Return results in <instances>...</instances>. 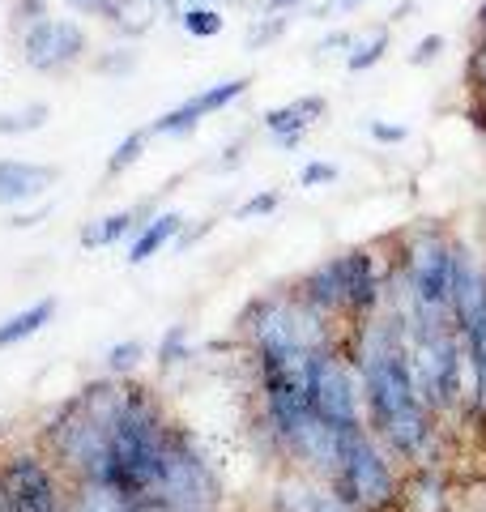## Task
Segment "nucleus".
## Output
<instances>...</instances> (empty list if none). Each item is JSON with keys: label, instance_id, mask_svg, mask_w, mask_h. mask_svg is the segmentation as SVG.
I'll use <instances>...</instances> for the list:
<instances>
[{"label": "nucleus", "instance_id": "31", "mask_svg": "<svg viewBox=\"0 0 486 512\" xmlns=\"http://www.w3.org/2000/svg\"><path fill=\"white\" fill-rule=\"evenodd\" d=\"M465 82H469V94L486 99V35H474V47H469V60H465Z\"/></svg>", "mask_w": 486, "mask_h": 512}, {"label": "nucleus", "instance_id": "20", "mask_svg": "<svg viewBox=\"0 0 486 512\" xmlns=\"http://www.w3.org/2000/svg\"><path fill=\"white\" fill-rule=\"evenodd\" d=\"M56 320V295H43L35 303H26L22 312H9L0 320V350H13L30 338H39V333Z\"/></svg>", "mask_w": 486, "mask_h": 512}, {"label": "nucleus", "instance_id": "33", "mask_svg": "<svg viewBox=\"0 0 486 512\" xmlns=\"http://www.w3.org/2000/svg\"><path fill=\"white\" fill-rule=\"evenodd\" d=\"M43 18H52V9H47V0H13V30H30L35 22H43Z\"/></svg>", "mask_w": 486, "mask_h": 512}, {"label": "nucleus", "instance_id": "42", "mask_svg": "<svg viewBox=\"0 0 486 512\" xmlns=\"http://www.w3.org/2000/svg\"><path fill=\"white\" fill-rule=\"evenodd\" d=\"M307 0H261V13H278V18H295Z\"/></svg>", "mask_w": 486, "mask_h": 512}, {"label": "nucleus", "instance_id": "19", "mask_svg": "<svg viewBox=\"0 0 486 512\" xmlns=\"http://www.w3.org/2000/svg\"><path fill=\"white\" fill-rule=\"evenodd\" d=\"M465 367H469V397H465V419L486 431V316L474 329L461 333Z\"/></svg>", "mask_w": 486, "mask_h": 512}, {"label": "nucleus", "instance_id": "22", "mask_svg": "<svg viewBox=\"0 0 486 512\" xmlns=\"http://www.w3.org/2000/svg\"><path fill=\"white\" fill-rule=\"evenodd\" d=\"M154 363H158V376H175V372H184V367L197 363V346H192L188 325H167L162 329Z\"/></svg>", "mask_w": 486, "mask_h": 512}, {"label": "nucleus", "instance_id": "16", "mask_svg": "<svg viewBox=\"0 0 486 512\" xmlns=\"http://www.w3.org/2000/svg\"><path fill=\"white\" fill-rule=\"evenodd\" d=\"M158 214V201H137V205H124V210H107L99 218H90L86 227L77 231V244L86 252H107V248H124L128 239L137 235V227L145 218Z\"/></svg>", "mask_w": 486, "mask_h": 512}, {"label": "nucleus", "instance_id": "27", "mask_svg": "<svg viewBox=\"0 0 486 512\" xmlns=\"http://www.w3.org/2000/svg\"><path fill=\"white\" fill-rule=\"evenodd\" d=\"M175 26H180L188 39H218L226 30V13L214 9V5H184Z\"/></svg>", "mask_w": 486, "mask_h": 512}, {"label": "nucleus", "instance_id": "37", "mask_svg": "<svg viewBox=\"0 0 486 512\" xmlns=\"http://www.w3.org/2000/svg\"><path fill=\"white\" fill-rule=\"evenodd\" d=\"M111 5H116V0H64L69 13H77V18H99L103 26L111 18Z\"/></svg>", "mask_w": 486, "mask_h": 512}, {"label": "nucleus", "instance_id": "38", "mask_svg": "<svg viewBox=\"0 0 486 512\" xmlns=\"http://www.w3.org/2000/svg\"><path fill=\"white\" fill-rule=\"evenodd\" d=\"M354 39H359V35H354V30H329V35H324L320 43H316V56H337V52H350V47H354Z\"/></svg>", "mask_w": 486, "mask_h": 512}, {"label": "nucleus", "instance_id": "9", "mask_svg": "<svg viewBox=\"0 0 486 512\" xmlns=\"http://www.w3.org/2000/svg\"><path fill=\"white\" fill-rule=\"evenodd\" d=\"M303 380H307V402H312L316 419L324 427H333L337 436H350V431L367 427L359 372H354V359L342 346V338H337L333 346L316 350V355H307Z\"/></svg>", "mask_w": 486, "mask_h": 512}, {"label": "nucleus", "instance_id": "10", "mask_svg": "<svg viewBox=\"0 0 486 512\" xmlns=\"http://www.w3.org/2000/svg\"><path fill=\"white\" fill-rule=\"evenodd\" d=\"M73 483L43 448H13L0 457V512H64Z\"/></svg>", "mask_w": 486, "mask_h": 512}, {"label": "nucleus", "instance_id": "34", "mask_svg": "<svg viewBox=\"0 0 486 512\" xmlns=\"http://www.w3.org/2000/svg\"><path fill=\"white\" fill-rule=\"evenodd\" d=\"M444 47H448V39H444V35H423V39L414 43V52L405 56V60H410L414 69H427V64H435V60L444 56Z\"/></svg>", "mask_w": 486, "mask_h": 512}, {"label": "nucleus", "instance_id": "11", "mask_svg": "<svg viewBox=\"0 0 486 512\" xmlns=\"http://www.w3.org/2000/svg\"><path fill=\"white\" fill-rule=\"evenodd\" d=\"M18 56L30 73L64 77L90 60V30L81 18H43L18 35Z\"/></svg>", "mask_w": 486, "mask_h": 512}, {"label": "nucleus", "instance_id": "8", "mask_svg": "<svg viewBox=\"0 0 486 512\" xmlns=\"http://www.w3.org/2000/svg\"><path fill=\"white\" fill-rule=\"evenodd\" d=\"M107 431L103 423L81 397L73 393L69 402H60L39 427V448L56 461V470L69 483H99L103 461H107Z\"/></svg>", "mask_w": 486, "mask_h": 512}, {"label": "nucleus", "instance_id": "45", "mask_svg": "<svg viewBox=\"0 0 486 512\" xmlns=\"http://www.w3.org/2000/svg\"><path fill=\"white\" fill-rule=\"evenodd\" d=\"M410 13H414V0H401V5L393 9V18H388V22H405V18H410Z\"/></svg>", "mask_w": 486, "mask_h": 512}, {"label": "nucleus", "instance_id": "35", "mask_svg": "<svg viewBox=\"0 0 486 512\" xmlns=\"http://www.w3.org/2000/svg\"><path fill=\"white\" fill-rule=\"evenodd\" d=\"M367 137L376 141V146H401V141L410 137V128L393 124V120H367Z\"/></svg>", "mask_w": 486, "mask_h": 512}, {"label": "nucleus", "instance_id": "43", "mask_svg": "<svg viewBox=\"0 0 486 512\" xmlns=\"http://www.w3.org/2000/svg\"><path fill=\"white\" fill-rule=\"evenodd\" d=\"M128 512H167L158 500H137V504H128Z\"/></svg>", "mask_w": 486, "mask_h": 512}, {"label": "nucleus", "instance_id": "3", "mask_svg": "<svg viewBox=\"0 0 486 512\" xmlns=\"http://www.w3.org/2000/svg\"><path fill=\"white\" fill-rule=\"evenodd\" d=\"M167 402L141 380L124 384V406L111 419L107 431V461L99 483L111 487L124 504L154 500L158 478H162V453H167V431H171Z\"/></svg>", "mask_w": 486, "mask_h": 512}, {"label": "nucleus", "instance_id": "44", "mask_svg": "<svg viewBox=\"0 0 486 512\" xmlns=\"http://www.w3.org/2000/svg\"><path fill=\"white\" fill-rule=\"evenodd\" d=\"M158 5H162V13H167V18L175 22V18H180V9H184V0H158Z\"/></svg>", "mask_w": 486, "mask_h": 512}, {"label": "nucleus", "instance_id": "4", "mask_svg": "<svg viewBox=\"0 0 486 512\" xmlns=\"http://www.w3.org/2000/svg\"><path fill=\"white\" fill-rule=\"evenodd\" d=\"M235 338L243 346L248 367L295 363V359L316 355L324 346H333L342 338V325L329 320L324 312H316L295 286H282V291L252 295L243 303V312L235 320Z\"/></svg>", "mask_w": 486, "mask_h": 512}, {"label": "nucleus", "instance_id": "7", "mask_svg": "<svg viewBox=\"0 0 486 512\" xmlns=\"http://www.w3.org/2000/svg\"><path fill=\"white\" fill-rule=\"evenodd\" d=\"M154 500L167 512H222L226 483L218 461L188 423L175 419L167 431V453H162V478Z\"/></svg>", "mask_w": 486, "mask_h": 512}, {"label": "nucleus", "instance_id": "26", "mask_svg": "<svg viewBox=\"0 0 486 512\" xmlns=\"http://www.w3.org/2000/svg\"><path fill=\"white\" fill-rule=\"evenodd\" d=\"M150 128H133V133H124L120 141H116V150H111L107 154V175H111V180H116V175H124V171H133L137 163H141V158H145V150H150Z\"/></svg>", "mask_w": 486, "mask_h": 512}, {"label": "nucleus", "instance_id": "29", "mask_svg": "<svg viewBox=\"0 0 486 512\" xmlns=\"http://www.w3.org/2000/svg\"><path fill=\"white\" fill-rule=\"evenodd\" d=\"M295 18H278V13H256L252 26L243 30V47L248 52H265V47H273L278 39H286V30Z\"/></svg>", "mask_w": 486, "mask_h": 512}, {"label": "nucleus", "instance_id": "6", "mask_svg": "<svg viewBox=\"0 0 486 512\" xmlns=\"http://www.w3.org/2000/svg\"><path fill=\"white\" fill-rule=\"evenodd\" d=\"M354 512H401V487H405V466L380 444L371 427L350 431L342 440V457L337 470L324 478Z\"/></svg>", "mask_w": 486, "mask_h": 512}, {"label": "nucleus", "instance_id": "2", "mask_svg": "<svg viewBox=\"0 0 486 512\" xmlns=\"http://www.w3.org/2000/svg\"><path fill=\"white\" fill-rule=\"evenodd\" d=\"M452 269H457V235L440 222H418L393 239V278L388 303L401 325L440 329L452 320Z\"/></svg>", "mask_w": 486, "mask_h": 512}, {"label": "nucleus", "instance_id": "46", "mask_svg": "<svg viewBox=\"0 0 486 512\" xmlns=\"http://www.w3.org/2000/svg\"><path fill=\"white\" fill-rule=\"evenodd\" d=\"M474 35H486V0L478 5V18H474Z\"/></svg>", "mask_w": 486, "mask_h": 512}, {"label": "nucleus", "instance_id": "1", "mask_svg": "<svg viewBox=\"0 0 486 512\" xmlns=\"http://www.w3.org/2000/svg\"><path fill=\"white\" fill-rule=\"evenodd\" d=\"M342 346L350 350L363 389V419L405 470L444 466L448 427L418 397V384L405 355V338L393 312L342 325Z\"/></svg>", "mask_w": 486, "mask_h": 512}, {"label": "nucleus", "instance_id": "14", "mask_svg": "<svg viewBox=\"0 0 486 512\" xmlns=\"http://www.w3.org/2000/svg\"><path fill=\"white\" fill-rule=\"evenodd\" d=\"M60 171L35 158H0V205L5 210H26V205L47 201V188H56Z\"/></svg>", "mask_w": 486, "mask_h": 512}, {"label": "nucleus", "instance_id": "15", "mask_svg": "<svg viewBox=\"0 0 486 512\" xmlns=\"http://www.w3.org/2000/svg\"><path fill=\"white\" fill-rule=\"evenodd\" d=\"M269 512H354L324 478L286 470L269 495Z\"/></svg>", "mask_w": 486, "mask_h": 512}, {"label": "nucleus", "instance_id": "18", "mask_svg": "<svg viewBox=\"0 0 486 512\" xmlns=\"http://www.w3.org/2000/svg\"><path fill=\"white\" fill-rule=\"evenodd\" d=\"M401 512H457V508H452V483H448V470H444V466L405 470Z\"/></svg>", "mask_w": 486, "mask_h": 512}, {"label": "nucleus", "instance_id": "32", "mask_svg": "<svg viewBox=\"0 0 486 512\" xmlns=\"http://www.w3.org/2000/svg\"><path fill=\"white\" fill-rule=\"evenodd\" d=\"M337 163H329V158H312V163H303V171H299V188H329V184H337Z\"/></svg>", "mask_w": 486, "mask_h": 512}, {"label": "nucleus", "instance_id": "5", "mask_svg": "<svg viewBox=\"0 0 486 512\" xmlns=\"http://www.w3.org/2000/svg\"><path fill=\"white\" fill-rule=\"evenodd\" d=\"M388 278H393V244H363L316 261L299 274L295 291L337 325H354L384 312Z\"/></svg>", "mask_w": 486, "mask_h": 512}, {"label": "nucleus", "instance_id": "13", "mask_svg": "<svg viewBox=\"0 0 486 512\" xmlns=\"http://www.w3.org/2000/svg\"><path fill=\"white\" fill-rule=\"evenodd\" d=\"M324 116H329V99H324V94H299V99H290V103L265 107L261 128L278 150H299L307 141V133H312Z\"/></svg>", "mask_w": 486, "mask_h": 512}, {"label": "nucleus", "instance_id": "12", "mask_svg": "<svg viewBox=\"0 0 486 512\" xmlns=\"http://www.w3.org/2000/svg\"><path fill=\"white\" fill-rule=\"evenodd\" d=\"M248 90H252V77H222V82L201 86L197 94H188L184 103L167 107L145 128H150V137H192L201 128V120L218 116V111H226V107H235L239 99H248Z\"/></svg>", "mask_w": 486, "mask_h": 512}, {"label": "nucleus", "instance_id": "23", "mask_svg": "<svg viewBox=\"0 0 486 512\" xmlns=\"http://www.w3.org/2000/svg\"><path fill=\"white\" fill-rule=\"evenodd\" d=\"M90 69L99 73V77H107V82H124V77H133L141 69V47L120 39V43L103 47V52H94L90 56Z\"/></svg>", "mask_w": 486, "mask_h": 512}, {"label": "nucleus", "instance_id": "30", "mask_svg": "<svg viewBox=\"0 0 486 512\" xmlns=\"http://www.w3.org/2000/svg\"><path fill=\"white\" fill-rule=\"evenodd\" d=\"M278 205H282V192H278V188H256L252 197H243V201L235 205V222L269 218V214H278Z\"/></svg>", "mask_w": 486, "mask_h": 512}, {"label": "nucleus", "instance_id": "40", "mask_svg": "<svg viewBox=\"0 0 486 512\" xmlns=\"http://www.w3.org/2000/svg\"><path fill=\"white\" fill-rule=\"evenodd\" d=\"M209 231H214V218H205L201 227H188V222H184V231H180V239H175V248H171V252H188L192 244H201Z\"/></svg>", "mask_w": 486, "mask_h": 512}, {"label": "nucleus", "instance_id": "17", "mask_svg": "<svg viewBox=\"0 0 486 512\" xmlns=\"http://www.w3.org/2000/svg\"><path fill=\"white\" fill-rule=\"evenodd\" d=\"M184 222L188 218L180 210H158L154 218H145L141 227H137V235L124 244V261L128 265H150L154 256L171 252L175 239H180V231H184Z\"/></svg>", "mask_w": 486, "mask_h": 512}, {"label": "nucleus", "instance_id": "39", "mask_svg": "<svg viewBox=\"0 0 486 512\" xmlns=\"http://www.w3.org/2000/svg\"><path fill=\"white\" fill-rule=\"evenodd\" d=\"M47 210H52V205H47V201H39V205H26V210H13V214H9V227H13V231L39 227V218H47Z\"/></svg>", "mask_w": 486, "mask_h": 512}, {"label": "nucleus", "instance_id": "28", "mask_svg": "<svg viewBox=\"0 0 486 512\" xmlns=\"http://www.w3.org/2000/svg\"><path fill=\"white\" fill-rule=\"evenodd\" d=\"M145 363V342L141 338H124V342H111L107 355H103V376H116V380H133V372Z\"/></svg>", "mask_w": 486, "mask_h": 512}, {"label": "nucleus", "instance_id": "41", "mask_svg": "<svg viewBox=\"0 0 486 512\" xmlns=\"http://www.w3.org/2000/svg\"><path fill=\"white\" fill-rule=\"evenodd\" d=\"M363 5H367V0H324V5L316 9V18L329 22L333 13H354V9H363Z\"/></svg>", "mask_w": 486, "mask_h": 512}, {"label": "nucleus", "instance_id": "24", "mask_svg": "<svg viewBox=\"0 0 486 512\" xmlns=\"http://www.w3.org/2000/svg\"><path fill=\"white\" fill-rule=\"evenodd\" d=\"M47 120H52V107H47L43 99H30L22 107L13 111H0V137H30V133H43Z\"/></svg>", "mask_w": 486, "mask_h": 512}, {"label": "nucleus", "instance_id": "36", "mask_svg": "<svg viewBox=\"0 0 486 512\" xmlns=\"http://www.w3.org/2000/svg\"><path fill=\"white\" fill-rule=\"evenodd\" d=\"M243 154H248V137H235L231 146H222V150H218L214 171H226V175L239 171V167H243Z\"/></svg>", "mask_w": 486, "mask_h": 512}, {"label": "nucleus", "instance_id": "25", "mask_svg": "<svg viewBox=\"0 0 486 512\" xmlns=\"http://www.w3.org/2000/svg\"><path fill=\"white\" fill-rule=\"evenodd\" d=\"M388 47H393V30L388 26H376L371 35H359L346 52V73H371L388 56Z\"/></svg>", "mask_w": 486, "mask_h": 512}, {"label": "nucleus", "instance_id": "48", "mask_svg": "<svg viewBox=\"0 0 486 512\" xmlns=\"http://www.w3.org/2000/svg\"><path fill=\"white\" fill-rule=\"evenodd\" d=\"M482 141H486V133H482Z\"/></svg>", "mask_w": 486, "mask_h": 512}, {"label": "nucleus", "instance_id": "21", "mask_svg": "<svg viewBox=\"0 0 486 512\" xmlns=\"http://www.w3.org/2000/svg\"><path fill=\"white\" fill-rule=\"evenodd\" d=\"M158 18H167L158 0H116V5H111L107 26L116 30L120 39L137 43V39H145V35H150V30L158 26Z\"/></svg>", "mask_w": 486, "mask_h": 512}, {"label": "nucleus", "instance_id": "47", "mask_svg": "<svg viewBox=\"0 0 486 512\" xmlns=\"http://www.w3.org/2000/svg\"><path fill=\"white\" fill-rule=\"evenodd\" d=\"M184 5H214V9H222L226 0H184Z\"/></svg>", "mask_w": 486, "mask_h": 512}]
</instances>
